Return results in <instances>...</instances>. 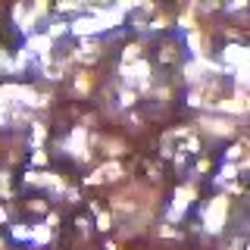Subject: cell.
<instances>
[{
  "mask_svg": "<svg viewBox=\"0 0 250 250\" xmlns=\"http://www.w3.org/2000/svg\"><path fill=\"white\" fill-rule=\"evenodd\" d=\"M0 72H3V66H0Z\"/></svg>",
  "mask_w": 250,
  "mask_h": 250,
  "instance_id": "25",
  "label": "cell"
},
{
  "mask_svg": "<svg viewBox=\"0 0 250 250\" xmlns=\"http://www.w3.org/2000/svg\"><path fill=\"white\" fill-rule=\"evenodd\" d=\"M0 222H6V209L3 207H0Z\"/></svg>",
  "mask_w": 250,
  "mask_h": 250,
  "instance_id": "24",
  "label": "cell"
},
{
  "mask_svg": "<svg viewBox=\"0 0 250 250\" xmlns=\"http://www.w3.org/2000/svg\"><path fill=\"white\" fill-rule=\"evenodd\" d=\"M31 163H35V166H44V163H47V153L44 150H35V153H31Z\"/></svg>",
  "mask_w": 250,
  "mask_h": 250,
  "instance_id": "22",
  "label": "cell"
},
{
  "mask_svg": "<svg viewBox=\"0 0 250 250\" xmlns=\"http://www.w3.org/2000/svg\"><path fill=\"white\" fill-rule=\"evenodd\" d=\"M69 35H75V38H97L100 35V25H97V19L94 16H78V19L69 22Z\"/></svg>",
  "mask_w": 250,
  "mask_h": 250,
  "instance_id": "6",
  "label": "cell"
},
{
  "mask_svg": "<svg viewBox=\"0 0 250 250\" xmlns=\"http://www.w3.org/2000/svg\"><path fill=\"white\" fill-rule=\"evenodd\" d=\"M144 60V41H131L122 47V66H128V62H138Z\"/></svg>",
  "mask_w": 250,
  "mask_h": 250,
  "instance_id": "9",
  "label": "cell"
},
{
  "mask_svg": "<svg viewBox=\"0 0 250 250\" xmlns=\"http://www.w3.org/2000/svg\"><path fill=\"white\" fill-rule=\"evenodd\" d=\"M238 175H241V172H238V166H234V163H222V169H219V175H216V185L225 188V185H231Z\"/></svg>",
  "mask_w": 250,
  "mask_h": 250,
  "instance_id": "10",
  "label": "cell"
},
{
  "mask_svg": "<svg viewBox=\"0 0 250 250\" xmlns=\"http://www.w3.org/2000/svg\"><path fill=\"white\" fill-rule=\"evenodd\" d=\"M13 238L16 241H31V225H13Z\"/></svg>",
  "mask_w": 250,
  "mask_h": 250,
  "instance_id": "16",
  "label": "cell"
},
{
  "mask_svg": "<svg viewBox=\"0 0 250 250\" xmlns=\"http://www.w3.org/2000/svg\"><path fill=\"white\" fill-rule=\"evenodd\" d=\"M75 229H78V234H82V238H88V234H91V219H88V216H78V219H75Z\"/></svg>",
  "mask_w": 250,
  "mask_h": 250,
  "instance_id": "17",
  "label": "cell"
},
{
  "mask_svg": "<svg viewBox=\"0 0 250 250\" xmlns=\"http://www.w3.org/2000/svg\"><path fill=\"white\" fill-rule=\"evenodd\" d=\"M3 125H10V106L0 104V128H3Z\"/></svg>",
  "mask_w": 250,
  "mask_h": 250,
  "instance_id": "23",
  "label": "cell"
},
{
  "mask_svg": "<svg viewBox=\"0 0 250 250\" xmlns=\"http://www.w3.org/2000/svg\"><path fill=\"white\" fill-rule=\"evenodd\" d=\"M144 169H147V178H150V182H160V178H163L160 163H150V160H147V163H144Z\"/></svg>",
  "mask_w": 250,
  "mask_h": 250,
  "instance_id": "15",
  "label": "cell"
},
{
  "mask_svg": "<svg viewBox=\"0 0 250 250\" xmlns=\"http://www.w3.org/2000/svg\"><path fill=\"white\" fill-rule=\"evenodd\" d=\"M209 169H213V163H209L207 156H200V160L194 163V175H200V172H209Z\"/></svg>",
  "mask_w": 250,
  "mask_h": 250,
  "instance_id": "20",
  "label": "cell"
},
{
  "mask_svg": "<svg viewBox=\"0 0 250 250\" xmlns=\"http://www.w3.org/2000/svg\"><path fill=\"white\" fill-rule=\"evenodd\" d=\"M156 60H160L163 66H175V62L182 60V41H172V38H166V41L160 44V53H156Z\"/></svg>",
  "mask_w": 250,
  "mask_h": 250,
  "instance_id": "7",
  "label": "cell"
},
{
  "mask_svg": "<svg viewBox=\"0 0 250 250\" xmlns=\"http://www.w3.org/2000/svg\"><path fill=\"white\" fill-rule=\"evenodd\" d=\"M28 209H31V213H47V200H44V197L28 200Z\"/></svg>",
  "mask_w": 250,
  "mask_h": 250,
  "instance_id": "19",
  "label": "cell"
},
{
  "mask_svg": "<svg viewBox=\"0 0 250 250\" xmlns=\"http://www.w3.org/2000/svg\"><path fill=\"white\" fill-rule=\"evenodd\" d=\"M50 238H53V231L47 229V225H31V244L41 247V244H47Z\"/></svg>",
  "mask_w": 250,
  "mask_h": 250,
  "instance_id": "11",
  "label": "cell"
},
{
  "mask_svg": "<svg viewBox=\"0 0 250 250\" xmlns=\"http://www.w3.org/2000/svg\"><path fill=\"white\" fill-rule=\"evenodd\" d=\"M229 194H216V197H209L207 203L200 207V219H203V229H207L209 234H219L225 229V219H229Z\"/></svg>",
  "mask_w": 250,
  "mask_h": 250,
  "instance_id": "1",
  "label": "cell"
},
{
  "mask_svg": "<svg viewBox=\"0 0 250 250\" xmlns=\"http://www.w3.org/2000/svg\"><path fill=\"white\" fill-rule=\"evenodd\" d=\"M0 250H3V244H0Z\"/></svg>",
  "mask_w": 250,
  "mask_h": 250,
  "instance_id": "26",
  "label": "cell"
},
{
  "mask_svg": "<svg viewBox=\"0 0 250 250\" xmlns=\"http://www.w3.org/2000/svg\"><path fill=\"white\" fill-rule=\"evenodd\" d=\"M62 35H69V22H62V19H57L50 28H47V38H50V41L53 38H62Z\"/></svg>",
  "mask_w": 250,
  "mask_h": 250,
  "instance_id": "13",
  "label": "cell"
},
{
  "mask_svg": "<svg viewBox=\"0 0 250 250\" xmlns=\"http://www.w3.org/2000/svg\"><path fill=\"white\" fill-rule=\"evenodd\" d=\"M241 153H244V147H241V144H231L229 150H225V160L234 163V160H241Z\"/></svg>",
  "mask_w": 250,
  "mask_h": 250,
  "instance_id": "18",
  "label": "cell"
},
{
  "mask_svg": "<svg viewBox=\"0 0 250 250\" xmlns=\"http://www.w3.org/2000/svg\"><path fill=\"white\" fill-rule=\"evenodd\" d=\"M62 197H66L69 203H78V200H82V194H78L75 188H66V191H62Z\"/></svg>",
  "mask_w": 250,
  "mask_h": 250,
  "instance_id": "21",
  "label": "cell"
},
{
  "mask_svg": "<svg viewBox=\"0 0 250 250\" xmlns=\"http://www.w3.org/2000/svg\"><path fill=\"white\" fill-rule=\"evenodd\" d=\"M91 88H94V72H88V69L75 72V82H72V94H75V97H88Z\"/></svg>",
  "mask_w": 250,
  "mask_h": 250,
  "instance_id": "8",
  "label": "cell"
},
{
  "mask_svg": "<svg viewBox=\"0 0 250 250\" xmlns=\"http://www.w3.org/2000/svg\"><path fill=\"white\" fill-rule=\"evenodd\" d=\"M128 175V172L122 169V163L119 160H109V163H104V166H97L91 172L88 178H84V185H104V182H122V178Z\"/></svg>",
  "mask_w": 250,
  "mask_h": 250,
  "instance_id": "4",
  "label": "cell"
},
{
  "mask_svg": "<svg viewBox=\"0 0 250 250\" xmlns=\"http://www.w3.org/2000/svg\"><path fill=\"white\" fill-rule=\"evenodd\" d=\"M185 44L191 47V57L194 60H207L209 57V28H194V31H188L185 35Z\"/></svg>",
  "mask_w": 250,
  "mask_h": 250,
  "instance_id": "5",
  "label": "cell"
},
{
  "mask_svg": "<svg viewBox=\"0 0 250 250\" xmlns=\"http://www.w3.org/2000/svg\"><path fill=\"white\" fill-rule=\"evenodd\" d=\"M150 25V31H166L169 25H172V16L166 13V16H160V19H153V22H147Z\"/></svg>",
  "mask_w": 250,
  "mask_h": 250,
  "instance_id": "14",
  "label": "cell"
},
{
  "mask_svg": "<svg viewBox=\"0 0 250 250\" xmlns=\"http://www.w3.org/2000/svg\"><path fill=\"white\" fill-rule=\"evenodd\" d=\"M116 104H119L122 109H131L138 104V91H131V88H119V97H116Z\"/></svg>",
  "mask_w": 250,
  "mask_h": 250,
  "instance_id": "12",
  "label": "cell"
},
{
  "mask_svg": "<svg viewBox=\"0 0 250 250\" xmlns=\"http://www.w3.org/2000/svg\"><path fill=\"white\" fill-rule=\"evenodd\" d=\"M194 131H200V135H209V138H231V135H238V122L229 119V116H200L197 119V128Z\"/></svg>",
  "mask_w": 250,
  "mask_h": 250,
  "instance_id": "2",
  "label": "cell"
},
{
  "mask_svg": "<svg viewBox=\"0 0 250 250\" xmlns=\"http://www.w3.org/2000/svg\"><path fill=\"white\" fill-rule=\"evenodd\" d=\"M194 197H197V188H194L191 182H182L175 188V194H172V203H169V225L172 222H178V219H182L185 213H188V207H191L194 203Z\"/></svg>",
  "mask_w": 250,
  "mask_h": 250,
  "instance_id": "3",
  "label": "cell"
}]
</instances>
